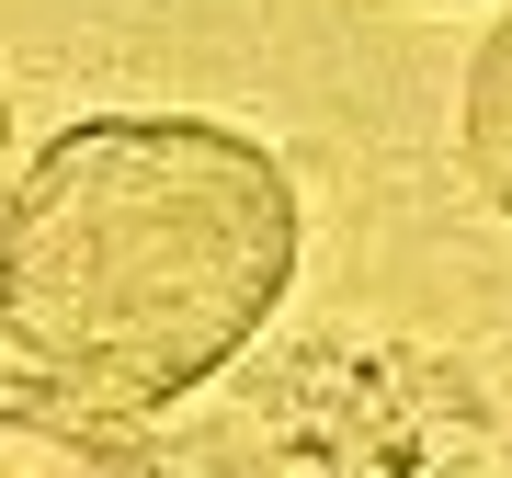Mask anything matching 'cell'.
I'll return each instance as SVG.
<instances>
[{
  "label": "cell",
  "mask_w": 512,
  "mask_h": 478,
  "mask_svg": "<svg viewBox=\"0 0 512 478\" xmlns=\"http://www.w3.org/2000/svg\"><path fill=\"white\" fill-rule=\"evenodd\" d=\"M296 285V183L205 114H92L46 137L0 217V342L114 422L194 399Z\"/></svg>",
  "instance_id": "6da1fadb"
},
{
  "label": "cell",
  "mask_w": 512,
  "mask_h": 478,
  "mask_svg": "<svg viewBox=\"0 0 512 478\" xmlns=\"http://www.w3.org/2000/svg\"><path fill=\"white\" fill-rule=\"evenodd\" d=\"M0 478H171L148 444L92 399H57V387H0Z\"/></svg>",
  "instance_id": "7a4b0ae2"
},
{
  "label": "cell",
  "mask_w": 512,
  "mask_h": 478,
  "mask_svg": "<svg viewBox=\"0 0 512 478\" xmlns=\"http://www.w3.org/2000/svg\"><path fill=\"white\" fill-rule=\"evenodd\" d=\"M467 171L512 217V12H501V35L467 57Z\"/></svg>",
  "instance_id": "3957f363"
},
{
  "label": "cell",
  "mask_w": 512,
  "mask_h": 478,
  "mask_svg": "<svg viewBox=\"0 0 512 478\" xmlns=\"http://www.w3.org/2000/svg\"><path fill=\"white\" fill-rule=\"evenodd\" d=\"M0 217H12V205H0Z\"/></svg>",
  "instance_id": "277c9868"
}]
</instances>
